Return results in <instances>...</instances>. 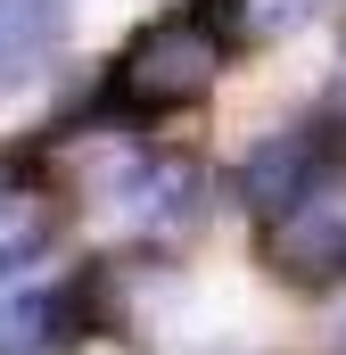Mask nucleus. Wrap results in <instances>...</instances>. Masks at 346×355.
<instances>
[{
    "label": "nucleus",
    "mask_w": 346,
    "mask_h": 355,
    "mask_svg": "<svg viewBox=\"0 0 346 355\" xmlns=\"http://www.w3.org/2000/svg\"><path fill=\"white\" fill-rule=\"evenodd\" d=\"M239 42H248V8L239 0H173L149 25H132V42L107 67V91L132 116L198 107L206 91L223 83V67L239 58Z\"/></svg>",
    "instance_id": "obj_1"
},
{
    "label": "nucleus",
    "mask_w": 346,
    "mask_h": 355,
    "mask_svg": "<svg viewBox=\"0 0 346 355\" xmlns=\"http://www.w3.org/2000/svg\"><path fill=\"white\" fill-rule=\"evenodd\" d=\"M256 232H264V265L289 289H313V297L346 289V141L338 132L313 157V174L297 182Z\"/></svg>",
    "instance_id": "obj_2"
},
{
    "label": "nucleus",
    "mask_w": 346,
    "mask_h": 355,
    "mask_svg": "<svg viewBox=\"0 0 346 355\" xmlns=\"http://www.w3.org/2000/svg\"><path fill=\"white\" fill-rule=\"evenodd\" d=\"M91 331H107V265L0 297V355H66Z\"/></svg>",
    "instance_id": "obj_3"
},
{
    "label": "nucleus",
    "mask_w": 346,
    "mask_h": 355,
    "mask_svg": "<svg viewBox=\"0 0 346 355\" xmlns=\"http://www.w3.org/2000/svg\"><path fill=\"white\" fill-rule=\"evenodd\" d=\"M116 198H124V223H132V232L173 240V232L198 223V166H190V157H140Z\"/></svg>",
    "instance_id": "obj_4"
},
{
    "label": "nucleus",
    "mask_w": 346,
    "mask_h": 355,
    "mask_svg": "<svg viewBox=\"0 0 346 355\" xmlns=\"http://www.w3.org/2000/svg\"><path fill=\"white\" fill-rule=\"evenodd\" d=\"M75 0H0V91H25L58 50H66Z\"/></svg>",
    "instance_id": "obj_5"
},
{
    "label": "nucleus",
    "mask_w": 346,
    "mask_h": 355,
    "mask_svg": "<svg viewBox=\"0 0 346 355\" xmlns=\"http://www.w3.org/2000/svg\"><path fill=\"white\" fill-rule=\"evenodd\" d=\"M330 149V124H297V132H272L264 149H248V166H239V198H248V215H272L297 182L313 174V157Z\"/></svg>",
    "instance_id": "obj_6"
},
{
    "label": "nucleus",
    "mask_w": 346,
    "mask_h": 355,
    "mask_svg": "<svg viewBox=\"0 0 346 355\" xmlns=\"http://www.w3.org/2000/svg\"><path fill=\"white\" fill-rule=\"evenodd\" d=\"M50 240H58V207H50V190L25 182V174H8V182H0V281L25 272Z\"/></svg>",
    "instance_id": "obj_7"
}]
</instances>
